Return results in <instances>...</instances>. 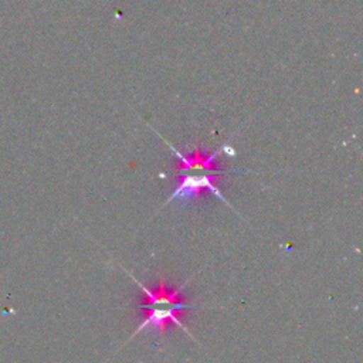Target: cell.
Wrapping results in <instances>:
<instances>
[{"label": "cell", "mask_w": 363, "mask_h": 363, "mask_svg": "<svg viewBox=\"0 0 363 363\" xmlns=\"http://www.w3.org/2000/svg\"><path fill=\"white\" fill-rule=\"evenodd\" d=\"M130 275V274H129ZM130 278L138 284V286L142 289V302L138 306L140 311H143L142 322L138 325V328L133 330V333L128 337V342L132 340L138 333L147 330L155 332L159 337H164L166 329L170 323H176L179 328H182L190 337L194 339L193 333L187 329V326L183 323V320L179 318L186 309H194L197 305L186 303L183 299H180L183 289L187 286V281L183 284L169 288L167 282L163 275H157V282L155 288H147L140 281H138L133 275Z\"/></svg>", "instance_id": "obj_1"}, {"label": "cell", "mask_w": 363, "mask_h": 363, "mask_svg": "<svg viewBox=\"0 0 363 363\" xmlns=\"http://www.w3.org/2000/svg\"><path fill=\"white\" fill-rule=\"evenodd\" d=\"M218 174H199V176H180V182L176 186L174 191L169 196L166 204L172 201H179L180 204H187L201 196L204 191H210L216 194L220 200H223L227 206L228 201L223 197L217 186ZM231 207V206H230Z\"/></svg>", "instance_id": "obj_2"}]
</instances>
